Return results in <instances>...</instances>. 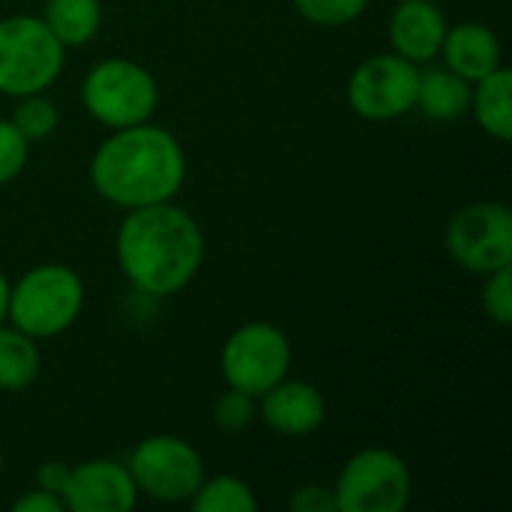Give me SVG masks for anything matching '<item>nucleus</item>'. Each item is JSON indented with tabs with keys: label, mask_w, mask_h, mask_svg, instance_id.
<instances>
[{
	"label": "nucleus",
	"mask_w": 512,
	"mask_h": 512,
	"mask_svg": "<svg viewBox=\"0 0 512 512\" xmlns=\"http://www.w3.org/2000/svg\"><path fill=\"white\" fill-rule=\"evenodd\" d=\"M117 264L138 291L171 297L183 291L204 264L201 225L171 201L126 210L117 231Z\"/></svg>",
	"instance_id": "1"
},
{
	"label": "nucleus",
	"mask_w": 512,
	"mask_h": 512,
	"mask_svg": "<svg viewBox=\"0 0 512 512\" xmlns=\"http://www.w3.org/2000/svg\"><path fill=\"white\" fill-rule=\"evenodd\" d=\"M183 180L186 153L180 141L150 120L114 129L90 159L93 189L123 210L171 201Z\"/></svg>",
	"instance_id": "2"
},
{
	"label": "nucleus",
	"mask_w": 512,
	"mask_h": 512,
	"mask_svg": "<svg viewBox=\"0 0 512 512\" xmlns=\"http://www.w3.org/2000/svg\"><path fill=\"white\" fill-rule=\"evenodd\" d=\"M81 306V276L66 264H39L9 285L6 321L39 342L66 333L78 321Z\"/></svg>",
	"instance_id": "3"
},
{
	"label": "nucleus",
	"mask_w": 512,
	"mask_h": 512,
	"mask_svg": "<svg viewBox=\"0 0 512 512\" xmlns=\"http://www.w3.org/2000/svg\"><path fill=\"white\" fill-rule=\"evenodd\" d=\"M66 63V45L42 18L12 15L0 21V93L30 96L48 90Z\"/></svg>",
	"instance_id": "4"
},
{
	"label": "nucleus",
	"mask_w": 512,
	"mask_h": 512,
	"mask_svg": "<svg viewBox=\"0 0 512 512\" xmlns=\"http://www.w3.org/2000/svg\"><path fill=\"white\" fill-rule=\"evenodd\" d=\"M81 102L102 126L126 129L153 117L159 105V84L147 66L126 57H108L87 72Z\"/></svg>",
	"instance_id": "5"
},
{
	"label": "nucleus",
	"mask_w": 512,
	"mask_h": 512,
	"mask_svg": "<svg viewBox=\"0 0 512 512\" xmlns=\"http://www.w3.org/2000/svg\"><path fill=\"white\" fill-rule=\"evenodd\" d=\"M336 512H402L411 501V471L393 450H360L339 471Z\"/></svg>",
	"instance_id": "6"
},
{
	"label": "nucleus",
	"mask_w": 512,
	"mask_h": 512,
	"mask_svg": "<svg viewBox=\"0 0 512 512\" xmlns=\"http://www.w3.org/2000/svg\"><path fill=\"white\" fill-rule=\"evenodd\" d=\"M291 360V342L276 324L249 321L237 327L222 348V378L228 387L261 399L270 387L288 378Z\"/></svg>",
	"instance_id": "7"
},
{
	"label": "nucleus",
	"mask_w": 512,
	"mask_h": 512,
	"mask_svg": "<svg viewBox=\"0 0 512 512\" xmlns=\"http://www.w3.org/2000/svg\"><path fill=\"white\" fill-rule=\"evenodd\" d=\"M129 474L138 495L162 504L189 501L204 483L201 453L177 435H150L129 456Z\"/></svg>",
	"instance_id": "8"
},
{
	"label": "nucleus",
	"mask_w": 512,
	"mask_h": 512,
	"mask_svg": "<svg viewBox=\"0 0 512 512\" xmlns=\"http://www.w3.org/2000/svg\"><path fill=\"white\" fill-rule=\"evenodd\" d=\"M453 261L471 273L489 276L512 264V213L507 204L477 201L462 207L447 225Z\"/></svg>",
	"instance_id": "9"
},
{
	"label": "nucleus",
	"mask_w": 512,
	"mask_h": 512,
	"mask_svg": "<svg viewBox=\"0 0 512 512\" xmlns=\"http://www.w3.org/2000/svg\"><path fill=\"white\" fill-rule=\"evenodd\" d=\"M420 66L393 54L366 57L348 78V105L363 120H396L417 105Z\"/></svg>",
	"instance_id": "10"
},
{
	"label": "nucleus",
	"mask_w": 512,
	"mask_h": 512,
	"mask_svg": "<svg viewBox=\"0 0 512 512\" xmlns=\"http://www.w3.org/2000/svg\"><path fill=\"white\" fill-rule=\"evenodd\" d=\"M138 498L129 468L114 459H90L69 468V480L60 492L69 512H129Z\"/></svg>",
	"instance_id": "11"
},
{
	"label": "nucleus",
	"mask_w": 512,
	"mask_h": 512,
	"mask_svg": "<svg viewBox=\"0 0 512 512\" xmlns=\"http://www.w3.org/2000/svg\"><path fill=\"white\" fill-rule=\"evenodd\" d=\"M261 420L285 438H306L324 426L327 402L315 384L282 378L261 396Z\"/></svg>",
	"instance_id": "12"
},
{
	"label": "nucleus",
	"mask_w": 512,
	"mask_h": 512,
	"mask_svg": "<svg viewBox=\"0 0 512 512\" xmlns=\"http://www.w3.org/2000/svg\"><path fill=\"white\" fill-rule=\"evenodd\" d=\"M447 18L432 0H402L390 15V45L411 63H429L441 54Z\"/></svg>",
	"instance_id": "13"
},
{
	"label": "nucleus",
	"mask_w": 512,
	"mask_h": 512,
	"mask_svg": "<svg viewBox=\"0 0 512 512\" xmlns=\"http://www.w3.org/2000/svg\"><path fill=\"white\" fill-rule=\"evenodd\" d=\"M438 57H444V66L471 84L486 78L498 66H504L501 63L504 51H501L498 33L480 21H462L456 27H447V36H444Z\"/></svg>",
	"instance_id": "14"
},
{
	"label": "nucleus",
	"mask_w": 512,
	"mask_h": 512,
	"mask_svg": "<svg viewBox=\"0 0 512 512\" xmlns=\"http://www.w3.org/2000/svg\"><path fill=\"white\" fill-rule=\"evenodd\" d=\"M471 90H474V84L447 66L423 69L420 81H417V105L414 108H420L432 120L450 123L471 111Z\"/></svg>",
	"instance_id": "15"
},
{
	"label": "nucleus",
	"mask_w": 512,
	"mask_h": 512,
	"mask_svg": "<svg viewBox=\"0 0 512 512\" xmlns=\"http://www.w3.org/2000/svg\"><path fill=\"white\" fill-rule=\"evenodd\" d=\"M471 111L480 123V129L495 141L512 138V72L507 66H498L486 78L474 81L471 90Z\"/></svg>",
	"instance_id": "16"
},
{
	"label": "nucleus",
	"mask_w": 512,
	"mask_h": 512,
	"mask_svg": "<svg viewBox=\"0 0 512 512\" xmlns=\"http://www.w3.org/2000/svg\"><path fill=\"white\" fill-rule=\"evenodd\" d=\"M42 354L33 336L0 324V390L18 393L39 378Z\"/></svg>",
	"instance_id": "17"
},
{
	"label": "nucleus",
	"mask_w": 512,
	"mask_h": 512,
	"mask_svg": "<svg viewBox=\"0 0 512 512\" xmlns=\"http://www.w3.org/2000/svg\"><path fill=\"white\" fill-rule=\"evenodd\" d=\"M42 21L66 48L87 45L99 33L102 3L99 0H45Z\"/></svg>",
	"instance_id": "18"
},
{
	"label": "nucleus",
	"mask_w": 512,
	"mask_h": 512,
	"mask_svg": "<svg viewBox=\"0 0 512 512\" xmlns=\"http://www.w3.org/2000/svg\"><path fill=\"white\" fill-rule=\"evenodd\" d=\"M189 507L195 512H255L258 498L240 477H204L198 492L189 498Z\"/></svg>",
	"instance_id": "19"
},
{
	"label": "nucleus",
	"mask_w": 512,
	"mask_h": 512,
	"mask_svg": "<svg viewBox=\"0 0 512 512\" xmlns=\"http://www.w3.org/2000/svg\"><path fill=\"white\" fill-rule=\"evenodd\" d=\"M9 120L27 141H42L57 129L60 114L51 99H45L42 93H30V96H18V105L12 108Z\"/></svg>",
	"instance_id": "20"
},
{
	"label": "nucleus",
	"mask_w": 512,
	"mask_h": 512,
	"mask_svg": "<svg viewBox=\"0 0 512 512\" xmlns=\"http://www.w3.org/2000/svg\"><path fill=\"white\" fill-rule=\"evenodd\" d=\"M297 12L318 27H342L357 21L369 0H294Z\"/></svg>",
	"instance_id": "21"
},
{
	"label": "nucleus",
	"mask_w": 512,
	"mask_h": 512,
	"mask_svg": "<svg viewBox=\"0 0 512 512\" xmlns=\"http://www.w3.org/2000/svg\"><path fill=\"white\" fill-rule=\"evenodd\" d=\"M483 312L498 327L512 324V264L489 273V279L483 285Z\"/></svg>",
	"instance_id": "22"
},
{
	"label": "nucleus",
	"mask_w": 512,
	"mask_h": 512,
	"mask_svg": "<svg viewBox=\"0 0 512 512\" xmlns=\"http://www.w3.org/2000/svg\"><path fill=\"white\" fill-rule=\"evenodd\" d=\"M213 420L222 432H243L255 420V399L228 387V393H222L213 405Z\"/></svg>",
	"instance_id": "23"
},
{
	"label": "nucleus",
	"mask_w": 512,
	"mask_h": 512,
	"mask_svg": "<svg viewBox=\"0 0 512 512\" xmlns=\"http://www.w3.org/2000/svg\"><path fill=\"white\" fill-rule=\"evenodd\" d=\"M30 156V141L12 126V120H0V186L12 183Z\"/></svg>",
	"instance_id": "24"
},
{
	"label": "nucleus",
	"mask_w": 512,
	"mask_h": 512,
	"mask_svg": "<svg viewBox=\"0 0 512 512\" xmlns=\"http://www.w3.org/2000/svg\"><path fill=\"white\" fill-rule=\"evenodd\" d=\"M288 510L294 512H336V495L330 486H300L291 498H288Z\"/></svg>",
	"instance_id": "25"
},
{
	"label": "nucleus",
	"mask_w": 512,
	"mask_h": 512,
	"mask_svg": "<svg viewBox=\"0 0 512 512\" xmlns=\"http://www.w3.org/2000/svg\"><path fill=\"white\" fill-rule=\"evenodd\" d=\"M12 510L15 512H63V501H60V495H54V492H45V489H30V492H24L15 504H12Z\"/></svg>",
	"instance_id": "26"
},
{
	"label": "nucleus",
	"mask_w": 512,
	"mask_h": 512,
	"mask_svg": "<svg viewBox=\"0 0 512 512\" xmlns=\"http://www.w3.org/2000/svg\"><path fill=\"white\" fill-rule=\"evenodd\" d=\"M66 480H69V465L66 462H42L39 471H36V486L45 489V492H54V495L63 492Z\"/></svg>",
	"instance_id": "27"
},
{
	"label": "nucleus",
	"mask_w": 512,
	"mask_h": 512,
	"mask_svg": "<svg viewBox=\"0 0 512 512\" xmlns=\"http://www.w3.org/2000/svg\"><path fill=\"white\" fill-rule=\"evenodd\" d=\"M6 309H9V279L0 270V324L6 321Z\"/></svg>",
	"instance_id": "28"
},
{
	"label": "nucleus",
	"mask_w": 512,
	"mask_h": 512,
	"mask_svg": "<svg viewBox=\"0 0 512 512\" xmlns=\"http://www.w3.org/2000/svg\"><path fill=\"white\" fill-rule=\"evenodd\" d=\"M0 477H3V453H0Z\"/></svg>",
	"instance_id": "29"
},
{
	"label": "nucleus",
	"mask_w": 512,
	"mask_h": 512,
	"mask_svg": "<svg viewBox=\"0 0 512 512\" xmlns=\"http://www.w3.org/2000/svg\"><path fill=\"white\" fill-rule=\"evenodd\" d=\"M432 3H438V0H432Z\"/></svg>",
	"instance_id": "30"
}]
</instances>
